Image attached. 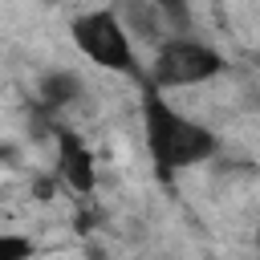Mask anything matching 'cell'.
Wrapping results in <instances>:
<instances>
[{"label":"cell","mask_w":260,"mask_h":260,"mask_svg":"<svg viewBox=\"0 0 260 260\" xmlns=\"http://www.w3.org/2000/svg\"><path fill=\"white\" fill-rule=\"evenodd\" d=\"M32 256V240L16 232H0V260H24Z\"/></svg>","instance_id":"obj_7"},{"label":"cell","mask_w":260,"mask_h":260,"mask_svg":"<svg viewBox=\"0 0 260 260\" xmlns=\"http://www.w3.org/2000/svg\"><path fill=\"white\" fill-rule=\"evenodd\" d=\"M45 4H57V0H45Z\"/></svg>","instance_id":"obj_8"},{"label":"cell","mask_w":260,"mask_h":260,"mask_svg":"<svg viewBox=\"0 0 260 260\" xmlns=\"http://www.w3.org/2000/svg\"><path fill=\"white\" fill-rule=\"evenodd\" d=\"M69 37L77 45V53L106 69V73H138V41L130 37V28L122 24L118 8H85L69 20Z\"/></svg>","instance_id":"obj_2"},{"label":"cell","mask_w":260,"mask_h":260,"mask_svg":"<svg viewBox=\"0 0 260 260\" xmlns=\"http://www.w3.org/2000/svg\"><path fill=\"white\" fill-rule=\"evenodd\" d=\"M162 20L171 24V32H191V0H150Z\"/></svg>","instance_id":"obj_6"},{"label":"cell","mask_w":260,"mask_h":260,"mask_svg":"<svg viewBox=\"0 0 260 260\" xmlns=\"http://www.w3.org/2000/svg\"><path fill=\"white\" fill-rule=\"evenodd\" d=\"M142 138H146V154L162 175H179L191 167H203L219 154V138L207 122L187 118L183 110H175L162 89L146 85L142 89Z\"/></svg>","instance_id":"obj_1"},{"label":"cell","mask_w":260,"mask_h":260,"mask_svg":"<svg viewBox=\"0 0 260 260\" xmlns=\"http://www.w3.org/2000/svg\"><path fill=\"white\" fill-rule=\"evenodd\" d=\"M53 138H57V171L65 179V187L73 191H93L98 187V162H93V150L85 146L81 134H73L69 126H53Z\"/></svg>","instance_id":"obj_4"},{"label":"cell","mask_w":260,"mask_h":260,"mask_svg":"<svg viewBox=\"0 0 260 260\" xmlns=\"http://www.w3.org/2000/svg\"><path fill=\"white\" fill-rule=\"evenodd\" d=\"M81 98H85V81H81L77 69H53L37 81V110L49 114V118H61Z\"/></svg>","instance_id":"obj_5"},{"label":"cell","mask_w":260,"mask_h":260,"mask_svg":"<svg viewBox=\"0 0 260 260\" xmlns=\"http://www.w3.org/2000/svg\"><path fill=\"white\" fill-rule=\"evenodd\" d=\"M223 73V53L191 32H171L154 45V57H150V85L171 93V89H195V85H207L211 77Z\"/></svg>","instance_id":"obj_3"}]
</instances>
